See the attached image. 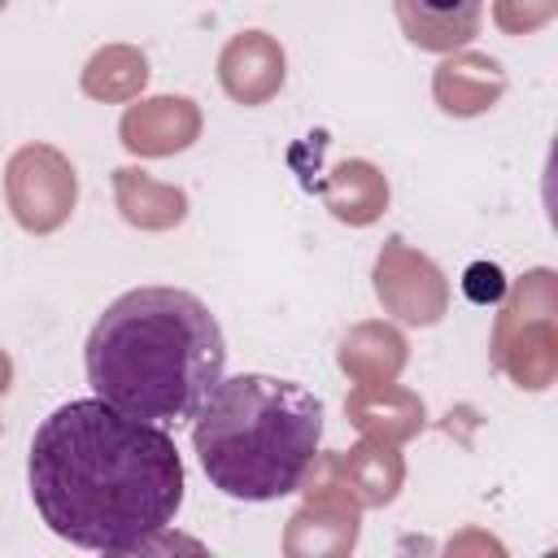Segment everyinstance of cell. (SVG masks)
<instances>
[{
  "mask_svg": "<svg viewBox=\"0 0 558 558\" xmlns=\"http://www.w3.org/2000/svg\"><path fill=\"white\" fill-rule=\"evenodd\" d=\"M148 83V57L135 48V44H105L87 57L83 65V96L100 100V105H122V100H135Z\"/></svg>",
  "mask_w": 558,
  "mask_h": 558,
  "instance_id": "obj_17",
  "label": "cell"
},
{
  "mask_svg": "<svg viewBox=\"0 0 558 558\" xmlns=\"http://www.w3.org/2000/svg\"><path fill=\"white\" fill-rule=\"evenodd\" d=\"M375 296L379 305L410 327H436L449 314V279L440 275V266L418 253L414 244H405L401 235L384 240L379 257H375Z\"/></svg>",
  "mask_w": 558,
  "mask_h": 558,
  "instance_id": "obj_7",
  "label": "cell"
},
{
  "mask_svg": "<svg viewBox=\"0 0 558 558\" xmlns=\"http://www.w3.org/2000/svg\"><path fill=\"white\" fill-rule=\"evenodd\" d=\"M558 13V0H493V22L506 35H532L549 26Z\"/></svg>",
  "mask_w": 558,
  "mask_h": 558,
  "instance_id": "obj_18",
  "label": "cell"
},
{
  "mask_svg": "<svg viewBox=\"0 0 558 558\" xmlns=\"http://www.w3.org/2000/svg\"><path fill=\"white\" fill-rule=\"evenodd\" d=\"M113 201H118V214L140 231H174L187 218V192L153 179L140 166L113 170Z\"/></svg>",
  "mask_w": 558,
  "mask_h": 558,
  "instance_id": "obj_15",
  "label": "cell"
},
{
  "mask_svg": "<svg viewBox=\"0 0 558 558\" xmlns=\"http://www.w3.org/2000/svg\"><path fill=\"white\" fill-rule=\"evenodd\" d=\"M288 78V57L275 35L266 31H240L218 52V83L235 105H266L279 96Z\"/></svg>",
  "mask_w": 558,
  "mask_h": 558,
  "instance_id": "obj_9",
  "label": "cell"
},
{
  "mask_svg": "<svg viewBox=\"0 0 558 558\" xmlns=\"http://www.w3.org/2000/svg\"><path fill=\"white\" fill-rule=\"evenodd\" d=\"M462 292H466V301H475V305H497V301L506 296V275H501V266H493V262H471L466 275H462Z\"/></svg>",
  "mask_w": 558,
  "mask_h": 558,
  "instance_id": "obj_19",
  "label": "cell"
},
{
  "mask_svg": "<svg viewBox=\"0 0 558 558\" xmlns=\"http://www.w3.org/2000/svg\"><path fill=\"white\" fill-rule=\"evenodd\" d=\"M401 35L423 52H458L480 35L484 0H392Z\"/></svg>",
  "mask_w": 558,
  "mask_h": 558,
  "instance_id": "obj_12",
  "label": "cell"
},
{
  "mask_svg": "<svg viewBox=\"0 0 558 558\" xmlns=\"http://www.w3.org/2000/svg\"><path fill=\"white\" fill-rule=\"evenodd\" d=\"M9 384H13V362H9V353L0 349V397L9 392Z\"/></svg>",
  "mask_w": 558,
  "mask_h": 558,
  "instance_id": "obj_20",
  "label": "cell"
},
{
  "mask_svg": "<svg viewBox=\"0 0 558 558\" xmlns=\"http://www.w3.org/2000/svg\"><path fill=\"white\" fill-rule=\"evenodd\" d=\"M83 362L100 401L148 423H179L222 379L227 340L201 296L131 288L96 318Z\"/></svg>",
  "mask_w": 558,
  "mask_h": 558,
  "instance_id": "obj_2",
  "label": "cell"
},
{
  "mask_svg": "<svg viewBox=\"0 0 558 558\" xmlns=\"http://www.w3.org/2000/svg\"><path fill=\"white\" fill-rule=\"evenodd\" d=\"M432 96L453 118H480L506 96V70L488 52H445V61L432 74Z\"/></svg>",
  "mask_w": 558,
  "mask_h": 558,
  "instance_id": "obj_10",
  "label": "cell"
},
{
  "mask_svg": "<svg viewBox=\"0 0 558 558\" xmlns=\"http://www.w3.org/2000/svg\"><path fill=\"white\" fill-rule=\"evenodd\" d=\"M305 501L283 527V554L288 558H336L357 545L362 532V506L349 497V488L336 475V453H314L305 480Z\"/></svg>",
  "mask_w": 558,
  "mask_h": 558,
  "instance_id": "obj_5",
  "label": "cell"
},
{
  "mask_svg": "<svg viewBox=\"0 0 558 558\" xmlns=\"http://www.w3.org/2000/svg\"><path fill=\"white\" fill-rule=\"evenodd\" d=\"M4 4H9V0H0V9H4Z\"/></svg>",
  "mask_w": 558,
  "mask_h": 558,
  "instance_id": "obj_21",
  "label": "cell"
},
{
  "mask_svg": "<svg viewBox=\"0 0 558 558\" xmlns=\"http://www.w3.org/2000/svg\"><path fill=\"white\" fill-rule=\"evenodd\" d=\"M493 318V366L523 392H545L558 379V275L549 266L506 283Z\"/></svg>",
  "mask_w": 558,
  "mask_h": 558,
  "instance_id": "obj_4",
  "label": "cell"
},
{
  "mask_svg": "<svg viewBox=\"0 0 558 558\" xmlns=\"http://www.w3.org/2000/svg\"><path fill=\"white\" fill-rule=\"evenodd\" d=\"M318 196L327 205V214L344 227H371L384 209H388V179L379 166L349 157L340 166H331V174L318 183Z\"/></svg>",
  "mask_w": 558,
  "mask_h": 558,
  "instance_id": "obj_14",
  "label": "cell"
},
{
  "mask_svg": "<svg viewBox=\"0 0 558 558\" xmlns=\"http://www.w3.org/2000/svg\"><path fill=\"white\" fill-rule=\"evenodd\" d=\"M4 196L22 231L48 235L70 222L74 201H78V174L61 148L26 144L4 166Z\"/></svg>",
  "mask_w": 558,
  "mask_h": 558,
  "instance_id": "obj_6",
  "label": "cell"
},
{
  "mask_svg": "<svg viewBox=\"0 0 558 558\" xmlns=\"http://www.w3.org/2000/svg\"><path fill=\"white\" fill-rule=\"evenodd\" d=\"M344 414L362 436L388 440V445L414 440L423 432V423H427V405L418 401V392L401 388L397 379H388V384H353V392L344 397Z\"/></svg>",
  "mask_w": 558,
  "mask_h": 558,
  "instance_id": "obj_11",
  "label": "cell"
},
{
  "mask_svg": "<svg viewBox=\"0 0 558 558\" xmlns=\"http://www.w3.org/2000/svg\"><path fill=\"white\" fill-rule=\"evenodd\" d=\"M336 475L362 510H379V506L397 501V493L405 484V462H401L397 445L362 436L353 449L336 453Z\"/></svg>",
  "mask_w": 558,
  "mask_h": 558,
  "instance_id": "obj_13",
  "label": "cell"
},
{
  "mask_svg": "<svg viewBox=\"0 0 558 558\" xmlns=\"http://www.w3.org/2000/svg\"><path fill=\"white\" fill-rule=\"evenodd\" d=\"M122 148L135 157H174L201 140V105L187 96L135 100L118 122Z\"/></svg>",
  "mask_w": 558,
  "mask_h": 558,
  "instance_id": "obj_8",
  "label": "cell"
},
{
  "mask_svg": "<svg viewBox=\"0 0 558 558\" xmlns=\"http://www.w3.org/2000/svg\"><path fill=\"white\" fill-rule=\"evenodd\" d=\"M323 440V401L292 379H218L192 423L209 484L235 501H279L301 488Z\"/></svg>",
  "mask_w": 558,
  "mask_h": 558,
  "instance_id": "obj_3",
  "label": "cell"
},
{
  "mask_svg": "<svg viewBox=\"0 0 558 558\" xmlns=\"http://www.w3.org/2000/svg\"><path fill=\"white\" fill-rule=\"evenodd\" d=\"M340 371L353 384H388L405 371L410 344L392 323H357L340 336Z\"/></svg>",
  "mask_w": 558,
  "mask_h": 558,
  "instance_id": "obj_16",
  "label": "cell"
},
{
  "mask_svg": "<svg viewBox=\"0 0 558 558\" xmlns=\"http://www.w3.org/2000/svg\"><path fill=\"white\" fill-rule=\"evenodd\" d=\"M26 480L48 532L96 554H148L183 506L174 440L100 397L65 401L35 427Z\"/></svg>",
  "mask_w": 558,
  "mask_h": 558,
  "instance_id": "obj_1",
  "label": "cell"
}]
</instances>
